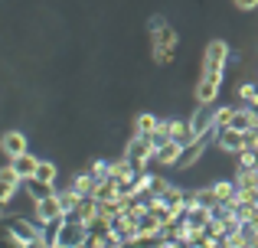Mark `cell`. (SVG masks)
I'll use <instances>...</instances> for the list:
<instances>
[{
    "mask_svg": "<svg viewBox=\"0 0 258 248\" xmlns=\"http://www.w3.org/2000/svg\"><path fill=\"white\" fill-rule=\"evenodd\" d=\"M4 232L13 238L20 248L23 245H30V242H36V238H43V225L36 222V219H26V216H10L4 222Z\"/></svg>",
    "mask_w": 258,
    "mask_h": 248,
    "instance_id": "6da1fadb",
    "label": "cell"
},
{
    "mask_svg": "<svg viewBox=\"0 0 258 248\" xmlns=\"http://www.w3.org/2000/svg\"><path fill=\"white\" fill-rule=\"evenodd\" d=\"M23 248H49V242H46V238H36V242H30V245H23Z\"/></svg>",
    "mask_w": 258,
    "mask_h": 248,
    "instance_id": "8d00e7d4",
    "label": "cell"
},
{
    "mask_svg": "<svg viewBox=\"0 0 258 248\" xmlns=\"http://www.w3.org/2000/svg\"><path fill=\"white\" fill-rule=\"evenodd\" d=\"M98 203H111V199H118L121 196V183L118 180H101L98 186H95V193H92Z\"/></svg>",
    "mask_w": 258,
    "mask_h": 248,
    "instance_id": "44dd1931",
    "label": "cell"
},
{
    "mask_svg": "<svg viewBox=\"0 0 258 248\" xmlns=\"http://www.w3.org/2000/svg\"><path fill=\"white\" fill-rule=\"evenodd\" d=\"M164 26H167V20H164V17H151L147 30H151V36H154V33H157V30H164Z\"/></svg>",
    "mask_w": 258,
    "mask_h": 248,
    "instance_id": "d590c367",
    "label": "cell"
},
{
    "mask_svg": "<svg viewBox=\"0 0 258 248\" xmlns=\"http://www.w3.org/2000/svg\"><path fill=\"white\" fill-rule=\"evenodd\" d=\"M88 225L85 222H79V219H66V225L59 229V235H56V245H62V248H82L88 242Z\"/></svg>",
    "mask_w": 258,
    "mask_h": 248,
    "instance_id": "277c9868",
    "label": "cell"
},
{
    "mask_svg": "<svg viewBox=\"0 0 258 248\" xmlns=\"http://www.w3.org/2000/svg\"><path fill=\"white\" fill-rule=\"evenodd\" d=\"M235 111H239V105H219L216 108V127H232V121H235Z\"/></svg>",
    "mask_w": 258,
    "mask_h": 248,
    "instance_id": "d4e9b609",
    "label": "cell"
},
{
    "mask_svg": "<svg viewBox=\"0 0 258 248\" xmlns=\"http://www.w3.org/2000/svg\"><path fill=\"white\" fill-rule=\"evenodd\" d=\"M170 140H176V144H183V147H189L193 144V127H189V118L186 121H180V118H173L170 121Z\"/></svg>",
    "mask_w": 258,
    "mask_h": 248,
    "instance_id": "2e32d148",
    "label": "cell"
},
{
    "mask_svg": "<svg viewBox=\"0 0 258 248\" xmlns=\"http://www.w3.org/2000/svg\"><path fill=\"white\" fill-rule=\"evenodd\" d=\"M101 216V203L95 196H82V203H79V209H76V216H69V219H79V222H92V219H98Z\"/></svg>",
    "mask_w": 258,
    "mask_h": 248,
    "instance_id": "9a60e30c",
    "label": "cell"
},
{
    "mask_svg": "<svg viewBox=\"0 0 258 248\" xmlns=\"http://www.w3.org/2000/svg\"><path fill=\"white\" fill-rule=\"evenodd\" d=\"M242 147H245V134H242V131H235V127H222V131L216 134V150L239 157V153H242Z\"/></svg>",
    "mask_w": 258,
    "mask_h": 248,
    "instance_id": "ba28073f",
    "label": "cell"
},
{
    "mask_svg": "<svg viewBox=\"0 0 258 248\" xmlns=\"http://www.w3.org/2000/svg\"><path fill=\"white\" fill-rule=\"evenodd\" d=\"M56 199H59V206H62L66 216H76L79 203H82V196H79V193L72 190V186H66V190H59V186H56Z\"/></svg>",
    "mask_w": 258,
    "mask_h": 248,
    "instance_id": "d6986e66",
    "label": "cell"
},
{
    "mask_svg": "<svg viewBox=\"0 0 258 248\" xmlns=\"http://www.w3.org/2000/svg\"><path fill=\"white\" fill-rule=\"evenodd\" d=\"M235 170H258V153L255 150H242L235 157Z\"/></svg>",
    "mask_w": 258,
    "mask_h": 248,
    "instance_id": "f1b7e54d",
    "label": "cell"
},
{
    "mask_svg": "<svg viewBox=\"0 0 258 248\" xmlns=\"http://www.w3.org/2000/svg\"><path fill=\"white\" fill-rule=\"evenodd\" d=\"M72 190L79 193V196H92L95 193V186H98V180H95V173L92 170H82V173H76V177H72Z\"/></svg>",
    "mask_w": 258,
    "mask_h": 248,
    "instance_id": "ac0fdd59",
    "label": "cell"
},
{
    "mask_svg": "<svg viewBox=\"0 0 258 248\" xmlns=\"http://www.w3.org/2000/svg\"><path fill=\"white\" fill-rule=\"evenodd\" d=\"M124 160H131L134 170L144 173L147 163L154 160V144H151V137H138V134H134V137L127 140V147H124Z\"/></svg>",
    "mask_w": 258,
    "mask_h": 248,
    "instance_id": "3957f363",
    "label": "cell"
},
{
    "mask_svg": "<svg viewBox=\"0 0 258 248\" xmlns=\"http://www.w3.org/2000/svg\"><path fill=\"white\" fill-rule=\"evenodd\" d=\"M242 238H245L248 248H258V229L252 222H242Z\"/></svg>",
    "mask_w": 258,
    "mask_h": 248,
    "instance_id": "d6a6232c",
    "label": "cell"
},
{
    "mask_svg": "<svg viewBox=\"0 0 258 248\" xmlns=\"http://www.w3.org/2000/svg\"><path fill=\"white\" fill-rule=\"evenodd\" d=\"M10 167H13V173H17V177L26 183V180H33V177H36V167H39V160L33 157L30 150H26V153H20V157H13V160H10Z\"/></svg>",
    "mask_w": 258,
    "mask_h": 248,
    "instance_id": "7c38bea8",
    "label": "cell"
},
{
    "mask_svg": "<svg viewBox=\"0 0 258 248\" xmlns=\"http://www.w3.org/2000/svg\"><path fill=\"white\" fill-rule=\"evenodd\" d=\"M232 4H235V10L248 13V10H255V7H258V0H232Z\"/></svg>",
    "mask_w": 258,
    "mask_h": 248,
    "instance_id": "e575fe53",
    "label": "cell"
},
{
    "mask_svg": "<svg viewBox=\"0 0 258 248\" xmlns=\"http://www.w3.org/2000/svg\"><path fill=\"white\" fill-rule=\"evenodd\" d=\"M157 127H160V118L151 115V111H141V115L134 118V134H138V137H151Z\"/></svg>",
    "mask_w": 258,
    "mask_h": 248,
    "instance_id": "e0dca14e",
    "label": "cell"
},
{
    "mask_svg": "<svg viewBox=\"0 0 258 248\" xmlns=\"http://www.w3.org/2000/svg\"><path fill=\"white\" fill-rule=\"evenodd\" d=\"M176 59V46H154V62L157 65H170Z\"/></svg>",
    "mask_w": 258,
    "mask_h": 248,
    "instance_id": "83f0119b",
    "label": "cell"
},
{
    "mask_svg": "<svg viewBox=\"0 0 258 248\" xmlns=\"http://www.w3.org/2000/svg\"><path fill=\"white\" fill-rule=\"evenodd\" d=\"M20 186H23V180L13 173V167H10V163L0 167V209H4V206L13 199V193H17Z\"/></svg>",
    "mask_w": 258,
    "mask_h": 248,
    "instance_id": "30bf717a",
    "label": "cell"
},
{
    "mask_svg": "<svg viewBox=\"0 0 258 248\" xmlns=\"http://www.w3.org/2000/svg\"><path fill=\"white\" fill-rule=\"evenodd\" d=\"M232 180L239 190H258V170H235Z\"/></svg>",
    "mask_w": 258,
    "mask_h": 248,
    "instance_id": "484cf974",
    "label": "cell"
},
{
    "mask_svg": "<svg viewBox=\"0 0 258 248\" xmlns=\"http://www.w3.org/2000/svg\"><path fill=\"white\" fill-rule=\"evenodd\" d=\"M222 75L226 72H203V78L196 82V105H213V98H219V89H222Z\"/></svg>",
    "mask_w": 258,
    "mask_h": 248,
    "instance_id": "8992f818",
    "label": "cell"
},
{
    "mask_svg": "<svg viewBox=\"0 0 258 248\" xmlns=\"http://www.w3.org/2000/svg\"><path fill=\"white\" fill-rule=\"evenodd\" d=\"M36 180H43V183H52V186H56V180H59V167L52 163V160H39V167H36Z\"/></svg>",
    "mask_w": 258,
    "mask_h": 248,
    "instance_id": "cb8c5ba5",
    "label": "cell"
},
{
    "mask_svg": "<svg viewBox=\"0 0 258 248\" xmlns=\"http://www.w3.org/2000/svg\"><path fill=\"white\" fill-rule=\"evenodd\" d=\"M23 193H26V199L30 203H39V199H49V196H56V186L52 183H43V180H26L23 183Z\"/></svg>",
    "mask_w": 258,
    "mask_h": 248,
    "instance_id": "4fadbf2b",
    "label": "cell"
},
{
    "mask_svg": "<svg viewBox=\"0 0 258 248\" xmlns=\"http://www.w3.org/2000/svg\"><path fill=\"white\" fill-rule=\"evenodd\" d=\"M183 150H186L183 144H176V140H167L164 147H157V150H154V160H157L160 167H180Z\"/></svg>",
    "mask_w": 258,
    "mask_h": 248,
    "instance_id": "8fae6325",
    "label": "cell"
},
{
    "mask_svg": "<svg viewBox=\"0 0 258 248\" xmlns=\"http://www.w3.org/2000/svg\"><path fill=\"white\" fill-rule=\"evenodd\" d=\"M49 248H62V245H49Z\"/></svg>",
    "mask_w": 258,
    "mask_h": 248,
    "instance_id": "74e56055",
    "label": "cell"
},
{
    "mask_svg": "<svg viewBox=\"0 0 258 248\" xmlns=\"http://www.w3.org/2000/svg\"><path fill=\"white\" fill-rule=\"evenodd\" d=\"M235 98H242V105H255L258 102V85H252V82L239 85V89H235Z\"/></svg>",
    "mask_w": 258,
    "mask_h": 248,
    "instance_id": "f546056e",
    "label": "cell"
},
{
    "mask_svg": "<svg viewBox=\"0 0 258 248\" xmlns=\"http://www.w3.org/2000/svg\"><path fill=\"white\" fill-rule=\"evenodd\" d=\"M167 190H170V183H167V180H160V177L151 180V199H160Z\"/></svg>",
    "mask_w": 258,
    "mask_h": 248,
    "instance_id": "836d02e7",
    "label": "cell"
},
{
    "mask_svg": "<svg viewBox=\"0 0 258 248\" xmlns=\"http://www.w3.org/2000/svg\"><path fill=\"white\" fill-rule=\"evenodd\" d=\"M88 170L95 173V180H98V183H101V180H111V163H108V160H95Z\"/></svg>",
    "mask_w": 258,
    "mask_h": 248,
    "instance_id": "1f68e13d",
    "label": "cell"
},
{
    "mask_svg": "<svg viewBox=\"0 0 258 248\" xmlns=\"http://www.w3.org/2000/svg\"><path fill=\"white\" fill-rule=\"evenodd\" d=\"M154 46H180V36H176V30H173L170 23H167L164 30L154 33Z\"/></svg>",
    "mask_w": 258,
    "mask_h": 248,
    "instance_id": "4316f807",
    "label": "cell"
},
{
    "mask_svg": "<svg viewBox=\"0 0 258 248\" xmlns=\"http://www.w3.org/2000/svg\"><path fill=\"white\" fill-rule=\"evenodd\" d=\"M189 127H193V137H206V134L219 131L216 127V105H196V111L189 115Z\"/></svg>",
    "mask_w": 258,
    "mask_h": 248,
    "instance_id": "5b68a950",
    "label": "cell"
},
{
    "mask_svg": "<svg viewBox=\"0 0 258 248\" xmlns=\"http://www.w3.org/2000/svg\"><path fill=\"white\" fill-rule=\"evenodd\" d=\"M229 59H232V49L226 39H209L203 49V72H222Z\"/></svg>",
    "mask_w": 258,
    "mask_h": 248,
    "instance_id": "7a4b0ae2",
    "label": "cell"
},
{
    "mask_svg": "<svg viewBox=\"0 0 258 248\" xmlns=\"http://www.w3.org/2000/svg\"><path fill=\"white\" fill-rule=\"evenodd\" d=\"M0 150L13 160V157H20V153L30 150V140H26L23 131H4V134H0Z\"/></svg>",
    "mask_w": 258,
    "mask_h": 248,
    "instance_id": "9c48e42d",
    "label": "cell"
},
{
    "mask_svg": "<svg viewBox=\"0 0 258 248\" xmlns=\"http://www.w3.org/2000/svg\"><path fill=\"white\" fill-rule=\"evenodd\" d=\"M134 177H138V170H134V163H131V160H124V157H121V160H114V163H111V180H118L121 186H127Z\"/></svg>",
    "mask_w": 258,
    "mask_h": 248,
    "instance_id": "ffe728a7",
    "label": "cell"
},
{
    "mask_svg": "<svg viewBox=\"0 0 258 248\" xmlns=\"http://www.w3.org/2000/svg\"><path fill=\"white\" fill-rule=\"evenodd\" d=\"M213 216H216V209H206V206H196V203L183 212V219H186L189 225H196V229H203V232H206V225L213 222Z\"/></svg>",
    "mask_w": 258,
    "mask_h": 248,
    "instance_id": "5bb4252c",
    "label": "cell"
},
{
    "mask_svg": "<svg viewBox=\"0 0 258 248\" xmlns=\"http://www.w3.org/2000/svg\"><path fill=\"white\" fill-rule=\"evenodd\" d=\"M111 222H114V219L98 216V219H92V222H88V232H92V235H108V232H111Z\"/></svg>",
    "mask_w": 258,
    "mask_h": 248,
    "instance_id": "4dcf8cb0",
    "label": "cell"
},
{
    "mask_svg": "<svg viewBox=\"0 0 258 248\" xmlns=\"http://www.w3.org/2000/svg\"><path fill=\"white\" fill-rule=\"evenodd\" d=\"M33 219H36L39 225H52V222H59V219H66V212H62V206H59V199L49 196V199L33 203Z\"/></svg>",
    "mask_w": 258,
    "mask_h": 248,
    "instance_id": "52a82bcc",
    "label": "cell"
},
{
    "mask_svg": "<svg viewBox=\"0 0 258 248\" xmlns=\"http://www.w3.org/2000/svg\"><path fill=\"white\" fill-rule=\"evenodd\" d=\"M193 203H196V206H206V209H219V206H222L213 186H203V190H193Z\"/></svg>",
    "mask_w": 258,
    "mask_h": 248,
    "instance_id": "7402d4cb",
    "label": "cell"
},
{
    "mask_svg": "<svg viewBox=\"0 0 258 248\" xmlns=\"http://www.w3.org/2000/svg\"><path fill=\"white\" fill-rule=\"evenodd\" d=\"M245 248H248V245H245Z\"/></svg>",
    "mask_w": 258,
    "mask_h": 248,
    "instance_id": "f35d334b",
    "label": "cell"
},
{
    "mask_svg": "<svg viewBox=\"0 0 258 248\" xmlns=\"http://www.w3.org/2000/svg\"><path fill=\"white\" fill-rule=\"evenodd\" d=\"M213 190H216V196H219V203H229V199H235L239 186H235V180H216Z\"/></svg>",
    "mask_w": 258,
    "mask_h": 248,
    "instance_id": "603a6c76",
    "label": "cell"
}]
</instances>
